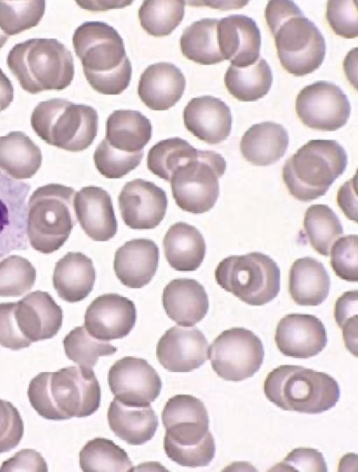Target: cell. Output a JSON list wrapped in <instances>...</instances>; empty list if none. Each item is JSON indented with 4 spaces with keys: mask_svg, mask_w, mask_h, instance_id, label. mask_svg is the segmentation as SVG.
Instances as JSON below:
<instances>
[{
    "mask_svg": "<svg viewBox=\"0 0 358 472\" xmlns=\"http://www.w3.org/2000/svg\"><path fill=\"white\" fill-rule=\"evenodd\" d=\"M185 86V78L176 65L158 62L148 66L141 75L138 94L149 109L165 111L180 99Z\"/></svg>",
    "mask_w": 358,
    "mask_h": 472,
    "instance_id": "24",
    "label": "cell"
},
{
    "mask_svg": "<svg viewBox=\"0 0 358 472\" xmlns=\"http://www.w3.org/2000/svg\"><path fill=\"white\" fill-rule=\"evenodd\" d=\"M73 207L77 220L94 241L106 242L117 231V221L109 193L101 187L90 186L76 193Z\"/></svg>",
    "mask_w": 358,
    "mask_h": 472,
    "instance_id": "22",
    "label": "cell"
},
{
    "mask_svg": "<svg viewBox=\"0 0 358 472\" xmlns=\"http://www.w3.org/2000/svg\"><path fill=\"white\" fill-rule=\"evenodd\" d=\"M64 349L66 356L80 367L92 368L99 357L110 356L117 348L108 342L97 340L90 335L84 326L71 330L64 338Z\"/></svg>",
    "mask_w": 358,
    "mask_h": 472,
    "instance_id": "39",
    "label": "cell"
},
{
    "mask_svg": "<svg viewBox=\"0 0 358 472\" xmlns=\"http://www.w3.org/2000/svg\"><path fill=\"white\" fill-rule=\"evenodd\" d=\"M152 137V125L134 110H116L108 118L105 139L113 148L134 153L142 151Z\"/></svg>",
    "mask_w": 358,
    "mask_h": 472,
    "instance_id": "31",
    "label": "cell"
},
{
    "mask_svg": "<svg viewBox=\"0 0 358 472\" xmlns=\"http://www.w3.org/2000/svg\"><path fill=\"white\" fill-rule=\"evenodd\" d=\"M13 86L0 68V111L5 110L13 100Z\"/></svg>",
    "mask_w": 358,
    "mask_h": 472,
    "instance_id": "51",
    "label": "cell"
},
{
    "mask_svg": "<svg viewBox=\"0 0 358 472\" xmlns=\"http://www.w3.org/2000/svg\"><path fill=\"white\" fill-rule=\"evenodd\" d=\"M327 20L337 34L345 39L358 36V12L356 1H329Z\"/></svg>",
    "mask_w": 358,
    "mask_h": 472,
    "instance_id": "45",
    "label": "cell"
},
{
    "mask_svg": "<svg viewBox=\"0 0 358 472\" xmlns=\"http://www.w3.org/2000/svg\"><path fill=\"white\" fill-rule=\"evenodd\" d=\"M47 471V464L40 453L31 449H24L4 461L0 471Z\"/></svg>",
    "mask_w": 358,
    "mask_h": 472,
    "instance_id": "49",
    "label": "cell"
},
{
    "mask_svg": "<svg viewBox=\"0 0 358 472\" xmlns=\"http://www.w3.org/2000/svg\"><path fill=\"white\" fill-rule=\"evenodd\" d=\"M265 18L282 67L295 76L313 72L322 64L325 40L318 27L292 1H270Z\"/></svg>",
    "mask_w": 358,
    "mask_h": 472,
    "instance_id": "3",
    "label": "cell"
},
{
    "mask_svg": "<svg viewBox=\"0 0 358 472\" xmlns=\"http://www.w3.org/2000/svg\"><path fill=\"white\" fill-rule=\"evenodd\" d=\"M31 186L0 170V258L14 250L28 249L27 195Z\"/></svg>",
    "mask_w": 358,
    "mask_h": 472,
    "instance_id": "14",
    "label": "cell"
},
{
    "mask_svg": "<svg viewBox=\"0 0 358 472\" xmlns=\"http://www.w3.org/2000/svg\"><path fill=\"white\" fill-rule=\"evenodd\" d=\"M108 383L116 399L132 406L150 405L162 386L155 369L145 359L135 356L117 360L108 371Z\"/></svg>",
    "mask_w": 358,
    "mask_h": 472,
    "instance_id": "13",
    "label": "cell"
},
{
    "mask_svg": "<svg viewBox=\"0 0 358 472\" xmlns=\"http://www.w3.org/2000/svg\"><path fill=\"white\" fill-rule=\"evenodd\" d=\"M166 258L174 270L181 272L196 270L206 254V242L199 230L185 222L172 225L163 240Z\"/></svg>",
    "mask_w": 358,
    "mask_h": 472,
    "instance_id": "29",
    "label": "cell"
},
{
    "mask_svg": "<svg viewBox=\"0 0 358 472\" xmlns=\"http://www.w3.org/2000/svg\"><path fill=\"white\" fill-rule=\"evenodd\" d=\"M197 149L186 140L173 137L162 140L148 151V169L158 177L169 181L175 169L196 154Z\"/></svg>",
    "mask_w": 358,
    "mask_h": 472,
    "instance_id": "38",
    "label": "cell"
},
{
    "mask_svg": "<svg viewBox=\"0 0 358 472\" xmlns=\"http://www.w3.org/2000/svg\"><path fill=\"white\" fill-rule=\"evenodd\" d=\"M208 342L196 327L174 326L159 340L156 356L170 372H191L208 359Z\"/></svg>",
    "mask_w": 358,
    "mask_h": 472,
    "instance_id": "17",
    "label": "cell"
},
{
    "mask_svg": "<svg viewBox=\"0 0 358 472\" xmlns=\"http://www.w3.org/2000/svg\"><path fill=\"white\" fill-rule=\"evenodd\" d=\"M31 125L47 144L78 152L87 148L96 137L98 114L92 106L52 98L34 108Z\"/></svg>",
    "mask_w": 358,
    "mask_h": 472,
    "instance_id": "8",
    "label": "cell"
},
{
    "mask_svg": "<svg viewBox=\"0 0 358 472\" xmlns=\"http://www.w3.org/2000/svg\"><path fill=\"white\" fill-rule=\"evenodd\" d=\"M295 108L305 125L321 131L343 127L351 112L347 95L339 86L326 81L305 86L296 97Z\"/></svg>",
    "mask_w": 358,
    "mask_h": 472,
    "instance_id": "12",
    "label": "cell"
},
{
    "mask_svg": "<svg viewBox=\"0 0 358 472\" xmlns=\"http://www.w3.org/2000/svg\"><path fill=\"white\" fill-rule=\"evenodd\" d=\"M36 277V269L27 258L8 256L0 261V297L24 295L31 290Z\"/></svg>",
    "mask_w": 358,
    "mask_h": 472,
    "instance_id": "41",
    "label": "cell"
},
{
    "mask_svg": "<svg viewBox=\"0 0 358 472\" xmlns=\"http://www.w3.org/2000/svg\"><path fill=\"white\" fill-rule=\"evenodd\" d=\"M24 434V424L18 410L9 401L0 399V453L14 449Z\"/></svg>",
    "mask_w": 358,
    "mask_h": 472,
    "instance_id": "46",
    "label": "cell"
},
{
    "mask_svg": "<svg viewBox=\"0 0 358 472\" xmlns=\"http://www.w3.org/2000/svg\"><path fill=\"white\" fill-rule=\"evenodd\" d=\"M45 9V1H0V28L8 36L36 26Z\"/></svg>",
    "mask_w": 358,
    "mask_h": 472,
    "instance_id": "40",
    "label": "cell"
},
{
    "mask_svg": "<svg viewBox=\"0 0 358 472\" xmlns=\"http://www.w3.org/2000/svg\"><path fill=\"white\" fill-rule=\"evenodd\" d=\"M226 167V161L220 153L197 150L175 169L169 181L177 205L195 214L212 209L219 196L218 179Z\"/></svg>",
    "mask_w": 358,
    "mask_h": 472,
    "instance_id": "10",
    "label": "cell"
},
{
    "mask_svg": "<svg viewBox=\"0 0 358 472\" xmlns=\"http://www.w3.org/2000/svg\"><path fill=\"white\" fill-rule=\"evenodd\" d=\"M275 341L287 356L308 359L318 354L327 345L324 325L317 317L307 314H289L278 322Z\"/></svg>",
    "mask_w": 358,
    "mask_h": 472,
    "instance_id": "18",
    "label": "cell"
},
{
    "mask_svg": "<svg viewBox=\"0 0 358 472\" xmlns=\"http://www.w3.org/2000/svg\"><path fill=\"white\" fill-rule=\"evenodd\" d=\"M162 304L168 317L182 326H194L206 315L208 296L196 279L171 280L164 289Z\"/></svg>",
    "mask_w": 358,
    "mask_h": 472,
    "instance_id": "25",
    "label": "cell"
},
{
    "mask_svg": "<svg viewBox=\"0 0 358 472\" xmlns=\"http://www.w3.org/2000/svg\"><path fill=\"white\" fill-rule=\"evenodd\" d=\"M6 63L22 89L31 94L63 90L74 76L72 54L55 39H31L15 44Z\"/></svg>",
    "mask_w": 358,
    "mask_h": 472,
    "instance_id": "4",
    "label": "cell"
},
{
    "mask_svg": "<svg viewBox=\"0 0 358 472\" xmlns=\"http://www.w3.org/2000/svg\"><path fill=\"white\" fill-rule=\"evenodd\" d=\"M330 279L323 264L311 257L296 259L289 274V291L299 305L317 306L329 296Z\"/></svg>",
    "mask_w": 358,
    "mask_h": 472,
    "instance_id": "30",
    "label": "cell"
},
{
    "mask_svg": "<svg viewBox=\"0 0 358 472\" xmlns=\"http://www.w3.org/2000/svg\"><path fill=\"white\" fill-rule=\"evenodd\" d=\"M273 83L272 71L264 59L245 67L230 66L224 76L229 92L242 102H255L268 94Z\"/></svg>",
    "mask_w": 358,
    "mask_h": 472,
    "instance_id": "34",
    "label": "cell"
},
{
    "mask_svg": "<svg viewBox=\"0 0 358 472\" xmlns=\"http://www.w3.org/2000/svg\"><path fill=\"white\" fill-rule=\"evenodd\" d=\"M159 258V248L152 240L134 239L117 249L113 268L122 284L140 289L152 280L158 268Z\"/></svg>",
    "mask_w": 358,
    "mask_h": 472,
    "instance_id": "23",
    "label": "cell"
},
{
    "mask_svg": "<svg viewBox=\"0 0 358 472\" xmlns=\"http://www.w3.org/2000/svg\"><path fill=\"white\" fill-rule=\"evenodd\" d=\"M183 1H145L138 10L141 27L150 35H169L181 22L185 14Z\"/></svg>",
    "mask_w": 358,
    "mask_h": 472,
    "instance_id": "37",
    "label": "cell"
},
{
    "mask_svg": "<svg viewBox=\"0 0 358 472\" xmlns=\"http://www.w3.org/2000/svg\"><path fill=\"white\" fill-rule=\"evenodd\" d=\"M107 418L115 436L132 445L151 440L158 426V417L150 405H128L115 398L110 404Z\"/></svg>",
    "mask_w": 358,
    "mask_h": 472,
    "instance_id": "28",
    "label": "cell"
},
{
    "mask_svg": "<svg viewBox=\"0 0 358 472\" xmlns=\"http://www.w3.org/2000/svg\"><path fill=\"white\" fill-rule=\"evenodd\" d=\"M39 147L24 132L13 131L0 137V169L16 180L29 179L39 169Z\"/></svg>",
    "mask_w": 358,
    "mask_h": 472,
    "instance_id": "32",
    "label": "cell"
},
{
    "mask_svg": "<svg viewBox=\"0 0 358 472\" xmlns=\"http://www.w3.org/2000/svg\"><path fill=\"white\" fill-rule=\"evenodd\" d=\"M347 164V153L336 141L310 140L287 160L283 181L294 198L310 202L324 195Z\"/></svg>",
    "mask_w": 358,
    "mask_h": 472,
    "instance_id": "6",
    "label": "cell"
},
{
    "mask_svg": "<svg viewBox=\"0 0 358 472\" xmlns=\"http://www.w3.org/2000/svg\"><path fill=\"white\" fill-rule=\"evenodd\" d=\"M353 179L345 182L338 190L337 202L345 215L350 219L357 222V195L352 183Z\"/></svg>",
    "mask_w": 358,
    "mask_h": 472,
    "instance_id": "50",
    "label": "cell"
},
{
    "mask_svg": "<svg viewBox=\"0 0 358 472\" xmlns=\"http://www.w3.org/2000/svg\"><path fill=\"white\" fill-rule=\"evenodd\" d=\"M96 271L91 258L81 252H68L55 264L52 282L59 297L69 303L85 299L92 291Z\"/></svg>",
    "mask_w": 358,
    "mask_h": 472,
    "instance_id": "26",
    "label": "cell"
},
{
    "mask_svg": "<svg viewBox=\"0 0 358 472\" xmlns=\"http://www.w3.org/2000/svg\"><path fill=\"white\" fill-rule=\"evenodd\" d=\"M217 19L203 18L193 22L183 32L180 45L182 55L194 62L210 65L221 62Z\"/></svg>",
    "mask_w": 358,
    "mask_h": 472,
    "instance_id": "33",
    "label": "cell"
},
{
    "mask_svg": "<svg viewBox=\"0 0 358 472\" xmlns=\"http://www.w3.org/2000/svg\"><path fill=\"white\" fill-rule=\"evenodd\" d=\"M357 290L345 292L337 299L334 307V318L343 329L345 346L353 354L357 348Z\"/></svg>",
    "mask_w": 358,
    "mask_h": 472,
    "instance_id": "44",
    "label": "cell"
},
{
    "mask_svg": "<svg viewBox=\"0 0 358 472\" xmlns=\"http://www.w3.org/2000/svg\"><path fill=\"white\" fill-rule=\"evenodd\" d=\"M303 226L311 247L325 256H329L332 244L343 233L338 216L327 204L310 206L305 213Z\"/></svg>",
    "mask_w": 358,
    "mask_h": 472,
    "instance_id": "35",
    "label": "cell"
},
{
    "mask_svg": "<svg viewBox=\"0 0 358 472\" xmlns=\"http://www.w3.org/2000/svg\"><path fill=\"white\" fill-rule=\"evenodd\" d=\"M27 396L42 417L64 420L94 413L100 406L101 388L92 369L69 366L38 374L29 384Z\"/></svg>",
    "mask_w": 358,
    "mask_h": 472,
    "instance_id": "1",
    "label": "cell"
},
{
    "mask_svg": "<svg viewBox=\"0 0 358 472\" xmlns=\"http://www.w3.org/2000/svg\"><path fill=\"white\" fill-rule=\"evenodd\" d=\"M15 302L0 303V345L12 350L27 348L31 342L20 331L14 316Z\"/></svg>",
    "mask_w": 358,
    "mask_h": 472,
    "instance_id": "47",
    "label": "cell"
},
{
    "mask_svg": "<svg viewBox=\"0 0 358 472\" xmlns=\"http://www.w3.org/2000/svg\"><path fill=\"white\" fill-rule=\"evenodd\" d=\"M213 370L227 381L240 382L251 377L262 365L264 349L252 331L234 327L222 331L208 348Z\"/></svg>",
    "mask_w": 358,
    "mask_h": 472,
    "instance_id": "11",
    "label": "cell"
},
{
    "mask_svg": "<svg viewBox=\"0 0 358 472\" xmlns=\"http://www.w3.org/2000/svg\"><path fill=\"white\" fill-rule=\"evenodd\" d=\"M357 235L340 237L331 248V268L341 279L348 282L358 280Z\"/></svg>",
    "mask_w": 358,
    "mask_h": 472,
    "instance_id": "43",
    "label": "cell"
},
{
    "mask_svg": "<svg viewBox=\"0 0 358 472\" xmlns=\"http://www.w3.org/2000/svg\"><path fill=\"white\" fill-rule=\"evenodd\" d=\"M264 391L281 409L307 414L330 410L340 398L334 378L296 365H282L272 370L265 379Z\"/></svg>",
    "mask_w": 358,
    "mask_h": 472,
    "instance_id": "5",
    "label": "cell"
},
{
    "mask_svg": "<svg viewBox=\"0 0 358 472\" xmlns=\"http://www.w3.org/2000/svg\"><path fill=\"white\" fill-rule=\"evenodd\" d=\"M289 145V135L280 124L265 121L252 125L243 135L240 149L253 165L268 166L282 158Z\"/></svg>",
    "mask_w": 358,
    "mask_h": 472,
    "instance_id": "27",
    "label": "cell"
},
{
    "mask_svg": "<svg viewBox=\"0 0 358 472\" xmlns=\"http://www.w3.org/2000/svg\"><path fill=\"white\" fill-rule=\"evenodd\" d=\"M215 277L222 289L250 305H265L280 291V268L271 257L260 252L224 258L218 263Z\"/></svg>",
    "mask_w": 358,
    "mask_h": 472,
    "instance_id": "9",
    "label": "cell"
},
{
    "mask_svg": "<svg viewBox=\"0 0 358 472\" xmlns=\"http://www.w3.org/2000/svg\"><path fill=\"white\" fill-rule=\"evenodd\" d=\"M183 120L188 131L209 144L223 141L231 131L229 107L210 95L192 98L184 109Z\"/></svg>",
    "mask_w": 358,
    "mask_h": 472,
    "instance_id": "21",
    "label": "cell"
},
{
    "mask_svg": "<svg viewBox=\"0 0 358 472\" xmlns=\"http://www.w3.org/2000/svg\"><path fill=\"white\" fill-rule=\"evenodd\" d=\"M73 45L90 85L103 95H119L128 87L131 65L124 41L109 25L85 22L75 30Z\"/></svg>",
    "mask_w": 358,
    "mask_h": 472,
    "instance_id": "2",
    "label": "cell"
},
{
    "mask_svg": "<svg viewBox=\"0 0 358 472\" xmlns=\"http://www.w3.org/2000/svg\"><path fill=\"white\" fill-rule=\"evenodd\" d=\"M8 39V36L6 35L0 28V48H2L3 46L6 43Z\"/></svg>",
    "mask_w": 358,
    "mask_h": 472,
    "instance_id": "52",
    "label": "cell"
},
{
    "mask_svg": "<svg viewBox=\"0 0 358 472\" xmlns=\"http://www.w3.org/2000/svg\"><path fill=\"white\" fill-rule=\"evenodd\" d=\"M281 470L327 471V467L320 452L315 449L299 447L293 450L280 464Z\"/></svg>",
    "mask_w": 358,
    "mask_h": 472,
    "instance_id": "48",
    "label": "cell"
},
{
    "mask_svg": "<svg viewBox=\"0 0 358 472\" xmlns=\"http://www.w3.org/2000/svg\"><path fill=\"white\" fill-rule=\"evenodd\" d=\"M136 320L133 301L117 293H106L96 298L87 308L84 327L94 338L110 341L127 336Z\"/></svg>",
    "mask_w": 358,
    "mask_h": 472,
    "instance_id": "16",
    "label": "cell"
},
{
    "mask_svg": "<svg viewBox=\"0 0 358 472\" xmlns=\"http://www.w3.org/2000/svg\"><path fill=\"white\" fill-rule=\"evenodd\" d=\"M143 156L142 151L127 153L111 146L104 139L94 153L95 166L108 179H120L137 167Z\"/></svg>",
    "mask_w": 358,
    "mask_h": 472,
    "instance_id": "42",
    "label": "cell"
},
{
    "mask_svg": "<svg viewBox=\"0 0 358 472\" xmlns=\"http://www.w3.org/2000/svg\"><path fill=\"white\" fill-rule=\"evenodd\" d=\"M217 38L224 60L231 66L245 67L259 57L261 32L256 22L245 15H230L219 20Z\"/></svg>",
    "mask_w": 358,
    "mask_h": 472,
    "instance_id": "20",
    "label": "cell"
},
{
    "mask_svg": "<svg viewBox=\"0 0 358 472\" xmlns=\"http://www.w3.org/2000/svg\"><path fill=\"white\" fill-rule=\"evenodd\" d=\"M14 316L20 331L31 343L53 338L63 320L61 307L48 292L38 290L15 302Z\"/></svg>",
    "mask_w": 358,
    "mask_h": 472,
    "instance_id": "19",
    "label": "cell"
},
{
    "mask_svg": "<svg viewBox=\"0 0 358 472\" xmlns=\"http://www.w3.org/2000/svg\"><path fill=\"white\" fill-rule=\"evenodd\" d=\"M118 204L127 226L146 230L155 228L164 219L168 200L166 192L154 183L136 179L123 186Z\"/></svg>",
    "mask_w": 358,
    "mask_h": 472,
    "instance_id": "15",
    "label": "cell"
},
{
    "mask_svg": "<svg viewBox=\"0 0 358 472\" xmlns=\"http://www.w3.org/2000/svg\"><path fill=\"white\" fill-rule=\"evenodd\" d=\"M83 471H128L133 464L127 453L113 440L95 438L89 440L79 454Z\"/></svg>",
    "mask_w": 358,
    "mask_h": 472,
    "instance_id": "36",
    "label": "cell"
},
{
    "mask_svg": "<svg viewBox=\"0 0 358 472\" xmlns=\"http://www.w3.org/2000/svg\"><path fill=\"white\" fill-rule=\"evenodd\" d=\"M75 195L73 188L59 183L33 192L27 204V235L34 249L49 254L64 245L77 221Z\"/></svg>",
    "mask_w": 358,
    "mask_h": 472,
    "instance_id": "7",
    "label": "cell"
}]
</instances>
